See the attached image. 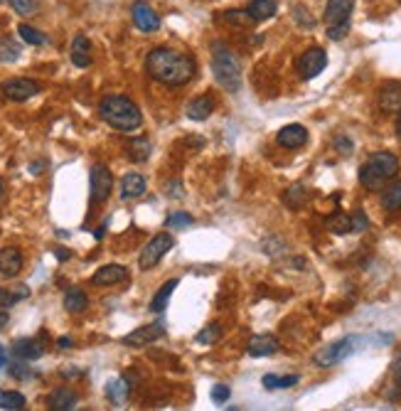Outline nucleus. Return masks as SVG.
Segmentation results:
<instances>
[{
    "label": "nucleus",
    "instance_id": "1",
    "mask_svg": "<svg viewBox=\"0 0 401 411\" xmlns=\"http://www.w3.org/2000/svg\"><path fill=\"white\" fill-rule=\"evenodd\" d=\"M146 72L151 79L165 84V87H185L197 74V62L192 54L177 52L170 47H156L146 57Z\"/></svg>",
    "mask_w": 401,
    "mask_h": 411
},
{
    "label": "nucleus",
    "instance_id": "2",
    "mask_svg": "<svg viewBox=\"0 0 401 411\" xmlns=\"http://www.w3.org/2000/svg\"><path fill=\"white\" fill-rule=\"evenodd\" d=\"M99 116L111 126V128L121 130V133H133L143 126V114L136 106V101H130L128 96L109 94L101 99Z\"/></svg>",
    "mask_w": 401,
    "mask_h": 411
},
{
    "label": "nucleus",
    "instance_id": "3",
    "mask_svg": "<svg viewBox=\"0 0 401 411\" xmlns=\"http://www.w3.org/2000/svg\"><path fill=\"white\" fill-rule=\"evenodd\" d=\"M399 172V158L394 153H372L360 167V182L367 190H381Z\"/></svg>",
    "mask_w": 401,
    "mask_h": 411
},
{
    "label": "nucleus",
    "instance_id": "4",
    "mask_svg": "<svg viewBox=\"0 0 401 411\" xmlns=\"http://www.w3.org/2000/svg\"><path fill=\"white\" fill-rule=\"evenodd\" d=\"M212 72L219 87L236 94L241 89V67L239 59L232 54V50L225 42H212Z\"/></svg>",
    "mask_w": 401,
    "mask_h": 411
},
{
    "label": "nucleus",
    "instance_id": "5",
    "mask_svg": "<svg viewBox=\"0 0 401 411\" xmlns=\"http://www.w3.org/2000/svg\"><path fill=\"white\" fill-rule=\"evenodd\" d=\"M114 190V175L104 163H96L89 172V200L91 204H104Z\"/></svg>",
    "mask_w": 401,
    "mask_h": 411
},
{
    "label": "nucleus",
    "instance_id": "6",
    "mask_svg": "<svg viewBox=\"0 0 401 411\" xmlns=\"http://www.w3.org/2000/svg\"><path fill=\"white\" fill-rule=\"evenodd\" d=\"M357 343H360V338H342V340H338V343H333V345H328V348L318 350V352H315V357H313V362L318 364V367H323V370L335 367V364L345 362V359H347L349 354L357 350V348H354Z\"/></svg>",
    "mask_w": 401,
    "mask_h": 411
},
{
    "label": "nucleus",
    "instance_id": "7",
    "mask_svg": "<svg viewBox=\"0 0 401 411\" xmlns=\"http://www.w3.org/2000/svg\"><path fill=\"white\" fill-rule=\"evenodd\" d=\"M172 246H175V239H172L167 232H162V234H156L146 246H143L141 256H138V266H141L143 271H151L153 266L160 264V259L172 249Z\"/></svg>",
    "mask_w": 401,
    "mask_h": 411
},
{
    "label": "nucleus",
    "instance_id": "8",
    "mask_svg": "<svg viewBox=\"0 0 401 411\" xmlns=\"http://www.w3.org/2000/svg\"><path fill=\"white\" fill-rule=\"evenodd\" d=\"M42 91V87L35 82V79H27V77H15V79H8V82L0 84V94L6 96L10 101H27L32 96H37Z\"/></svg>",
    "mask_w": 401,
    "mask_h": 411
},
{
    "label": "nucleus",
    "instance_id": "9",
    "mask_svg": "<svg viewBox=\"0 0 401 411\" xmlns=\"http://www.w3.org/2000/svg\"><path fill=\"white\" fill-rule=\"evenodd\" d=\"M325 67H328V52L323 47H310L298 59V72L303 79H315Z\"/></svg>",
    "mask_w": 401,
    "mask_h": 411
},
{
    "label": "nucleus",
    "instance_id": "10",
    "mask_svg": "<svg viewBox=\"0 0 401 411\" xmlns=\"http://www.w3.org/2000/svg\"><path fill=\"white\" fill-rule=\"evenodd\" d=\"M130 17H133V25L141 32H156L160 27V17H158V13L153 10L151 3H146V0H136L130 6Z\"/></svg>",
    "mask_w": 401,
    "mask_h": 411
},
{
    "label": "nucleus",
    "instance_id": "11",
    "mask_svg": "<svg viewBox=\"0 0 401 411\" xmlns=\"http://www.w3.org/2000/svg\"><path fill=\"white\" fill-rule=\"evenodd\" d=\"M165 335V323L158 320V323L143 325V328H136L133 333H128L123 338V345H130V348H146V345L156 343Z\"/></svg>",
    "mask_w": 401,
    "mask_h": 411
},
{
    "label": "nucleus",
    "instance_id": "12",
    "mask_svg": "<svg viewBox=\"0 0 401 411\" xmlns=\"http://www.w3.org/2000/svg\"><path fill=\"white\" fill-rule=\"evenodd\" d=\"M276 141H278V146L291 148V151L293 148H303L308 143V130H305V126H301V124H288L278 130Z\"/></svg>",
    "mask_w": 401,
    "mask_h": 411
},
{
    "label": "nucleus",
    "instance_id": "13",
    "mask_svg": "<svg viewBox=\"0 0 401 411\" xmlns=\"http://www.w3.org/2000/svg\"><path fill=\"white\" fill-rule=\"evenodd\" d=\"M352 10H354V0H328V6H325V22H328V27L349 22Z\"/></svg>",
    "mask_w": 401,
    "mask_h": 411
},
{
    "label": "nucleus",
    "instance_id": "14",
    "mask_svg": "<svg viewBox=\"0 0 401 411\" xmlns=\"http://www.w3.org/2000/svg\"><path fill=\"white\" fill-rule=\"evenodd\" d=\"M22 271V254L15 246L0 249V278H15Z\"/></svg>",
    "mask_w": 401,
    "mask_h": 411
},
{
    "label": "nucleus",
    "instance_id": "15",
    "mask_svg": "<svg viewBox=\"0 0 401 411\" xmlns=\"http://www.w3.org/2000/svg\"><path fill=\"white\" fill-rule=\"evenodd\" d=\"M128 278V271L121 264H106L101 269H96V274L91 276V283L94 286H114V283H121Z\"/></svg>",
    "mask_w": 401,
    "mask_h": 411
},
{
    "label": "nucleus",
    "instance_id": "16",
    "mask_svg": "<svg viewBox=\"0 0 401 411\" xmlns=\"http://www.w3.org/2000/svg\"><path fill=\"white\" fill-rule=\"evenodd\" d=\"M379 109L384 114H399L401 111V84L399 82H389L379 89Z\"/></svg>",
    "mask_w": 401,
    "mask_h": 411
},
{
    "label": "nucleus",
    "instance_id": "17",
    "mask_svg": "<svg viewBox=\"0 0 401 411\" xmlns=\"http://www.w3.org/2000/svg\"><path fill=\"white\" fill-rule=\"evenodd\" d=\"M47 404L52 411H72V409H77L79 396H77V391L69 389V387H57V389H52V394L47 396Z\"/></svg>",
    "mask_w": 401,
    "mask_h": 411
},
{
    "label": "nucleus",
    "instance_id": "18",
    "mask_svg": "<svg viewBox=\"0 0 401 411\" xmlns=\"http://www.w3.org/2000/svg\"><path fill=\"white\" fill-rule=\"evenodd\" d=\"M278 340L273 338V335H254V338L249 340V345H246V352L251 354V357H271V354L278 352Z\"/></svg>",
    "mask_w": 401,
    "mask_h": 411
},
{
    "label": "nucleus",
    "instance_id": "19",
    "mask_svg": "<svg viewBox=\"0 0 401 411\" xmlns=\"http://www.w3.org/2000/svg\"><path fill=\"white\" fill-rule=\"evenodd\" d=\"M185 114H188V119H192V121L209 119V116L214 114V99L209 94L195 96V99L190 101L188 106H185Z\"/></svg>",
    "mask_w": 401,
    "mask_h": 411
},
{
    "label": "nucleus",
    "instance_id": "20",
    "mask_svg": "<svg viewBox=\"0 0 401 411\" xmlns=\"http://www.w3.org/2000/svg\"><path fill=\"white\" fill-rule=\"evenodd\" d=\"M146 190H148L146 177L138 175V172H128V175H123V180H121V197L123 200L141 197V195H146Z\"/></svg>",
    "mask_w": 401,
    "mask_h": 411
},
{
    "label": "nucleus",
    "instance_id": "21",
    "mask_svg": "<svg viewBox=\"0 0 401 411\" xmlns=\"http://www.w3.org/2000/svg\"><path fill=\"white\" fill-rule=\"evenodd\" d=\"M13 352H15L20 359H25V362H32V359H40L42 354H45V348H42L40 340L20 338L13 343Z\"/></svg>",
    "mask_w": 401,
    "mask_h": 411
},
{
    "label": "nucleus",
    "instance_id": "22",
    "mask_svg": "<svg viewBox=\"0 0 401 411\" xmlns=\"http://www.w3.org/2000/svg\"><path fill=\"white\" fill-rule=\"evenodd\" d=\"M69 57H72V62L77 64V67H82V69L91 64V42L86 40V35H77V37H74Z\"/></svg>",
    "mask_w": 401,
    "mask_h": 411
},
{
    "label": "nucleus",
    "instance_id": "23",
    "mask_svg": "<svg viewBox=\"0 0 401 411\" xmlns=\"http://www.w3.org/2000/svg\"><path fill=\"white\" fill-rule=\"evenodd\" d=\"M177 278H170V281H165L160 286V291L153 296V301H151V311L153 313H162L167 308V303H170V298H172V293H175V288H177Z\"/></svg>",
    "mask_w": 401,
    "mask_h": 411
},
{
    "label": "nucleus",
    "instance_id": "24",
    "mask_svg": "<svg viewBox=\"0 0 401 411\" xmlns=\"http://www.w3.org/2000/svg\"><path fill=\"white\" fill-rule=\"evenodd\" d=\"M86 306H89V298L82 288H69V291L64 293V311L67 313H74V315H77V313L86 311Z\"/></svg>",
    "mask_w": 401,
    "mask_h": 411
},
{
    "label": "nucleus",
    "instance_id": "25",
    "mask_svg": "<svg viewBox=\"0 0 401 411\" xmlns=\"http://www.w3.org/2000/svg\"><path fill=\"white\" fill-rule=\"evenodd\" d=\"M276 13H278L276 0H251V6H249V15L254 17L256 22L268 20V17H273Z\"/></svg>",
    "mask_w": 401,
    "mask_h": 411
},
{
    "label": "nucleus",
    "instance_id": "26",
    "mask_svg": "<svg viewBox=\"0 0 401 411\" xmlns=\"http://www.w3.org/2000/svg\"><path fill=\"white\" fill-rule=\"evenodd\" d=\"M20 54H22V47L17 45L15 40H13L10 35L0 37V62H3V64H13V62H17V59H20Z\"/></svg>",
    "mask_w": 401,
    "mask_h": 411
},
{
    "label": "nucleus",
    "instance_id": "27",
    "mask_svg": "<svg viewBox=\"0 0 401 411\" xmlns=\"http://www.w3.org/2000/svg\"><path fill=\"white\" fill-rule=\"evenodd\" d=\"M128 158L133 163H146L151 158V141L148 138H133L128 143Z\"/></svg>",
    "mask_w": 401,
    "mask_h": 411
},
{
    "label": "nucleus",
    "instance_id": "28",
    "mask_svg": "<svg viewBox=\"0 0 401 411\" xmlns=\"http://www.w3.org/2000/svg\"><path fill=\"white\" fill-rule=\"evenodd\" d=\"M325 227H328L333 234H347V232H352V217H347L345 212H335L328 217Z\"/></svg>",
    "mask_w": 401,
    "mask_h": 411
},
{
    "label": "nucleus",
    "instance_id": "29",
    "mask_svg": "<svg viewBox=\"0 0 401 411\" xmlns=\"http://www.w3.org/2000/svg\"><path fill=\"white\" fill-rule=\"evenodd\" d=\"M25 396L20 391H6L0 389V409L3 411H22L25 409Z\"/></svg>",
    "mask_w": 401,
    "mask_h": 411
},
{
    "label": "nucleus",
    "instance_id": "30",
    "mask_svg": "<svg viewBox=\"0 0 401 411\" xmlns=\"http://www.w3.org/2000/svg\"><path fill=\"white\" fill-rule=\"evenodd\" d=\"M381 207L389 209V212L401 209V182H394V185H389V188L384 190V195H381Z\"/></svg>",
    "mask_w": 401,
    "mask_h": 411
},
{
    "label": "nucleus",
    "instance_id": "31",
    "mask_svg": "<svg viewBox=\"0 0 401 411\" xmlns=\"http://www.w3.org/2000/svg\"><path fill=\"white\" fill-rule=\"evenodd\" d=\"M298 380L301 377L298 375H291V377H276V375H266L264 380H261V384H264V389H288V387H296Z\"/></svg>",
    "mask_w": 401,
    "mask_h": 411
},
{
    "label": "nucleus",
    "instance_id": "32",
    "mask_svg": "<svg viewBox=\"0 0 401 411\" xmlns=\"http://www.w3.org/2000/svg\"><path fill=\"white\" fill-rule=\"evenodd\" d=\"M17 32H20V37L27 42V45H35V47H40V45H47V37L42 35L37 27L27 25V22H22V25L17 27Z\"/></svg>",
    "mask_w": 401,
    "mask_h": 411
},
{
    "label": "nucleus",
    "instance_id": "33",
    "mask_svg": "<svg viewBox=\"0 0 401 411\" xmlns=\"http://www.w3.org/2000/svg\"><path fill=\"white\" fill-rule=\"evenodd\" d=\"M106 394H109V399L116 401V404L126 401V396H128V384H126V380L109 382V384H106Z\"/></svg>",
    "mask_w": 401,
    "mask_h": 411
},
{
    "label": "nucleus",
    "instance_id": "34",
    "mask_svg": "<svg viewBox=\"0 0 401 411\" xmlns=\"http://www.w3.org/2000/svg\"><path fill=\"white\" fill-rule=\"evenodd\" d=\"M305 200H308V190L303 188V185H293V188L288 190L286 195H283V202H286L288 207H293V209L301 207Z\"/></svg>",
    "mask_w": 401,
    "mask_h": 411
},
{
    "label": "nucleus",
    "instance_id": "35",
    "mask_svg": "<svg viewBox=\"0 0 401 411\" xmlns=\"http://www.w3.org/2000/svg\"><path fill=\"white\" fill-rule=\"evenodd\" d=\"M219 338H222V325H219V323L207 325V328H202L197 333V343L199 345H212V343H217Z\"/></svg>",
    "mask_w": 401,
    "mask_h": 411
},
{
    "label": "nucleus",
    "instance_id": "36",
    "mask_svg": "<svg viewBox=\"0 0 401 411\" xmlns=\"http://www.w3.org/2000/svg\"><path fill=\"white\" fill-rule=\"evenodd\" d=\"M10 8L17 13V15L30 17V15H37L40 3H37V0H10Z\"/></svg>",
    "mask_w": 401,
    "mask_h": 411
},
{
    "label": "nucleus",
    "instance_id": "37",
    "mask_svg": "<svg viewBox=\"0 0 401 411\" xmlns=\"http://www.w3.org/2000/svg\"><path fill=\"white\" fill-rule=\"evenodd\" d=\"M195 219H192V214H188V212H172L170 217L165 219V227L167 230H180V227H190Z\"/></svg>",
    "mask_w": 401,
    "mask_h": 411
},
{
    "label": "nucleus",
    "instance_id": "38",
    "mask_svg": "<svg viewBox=\"0 0 401 411\" xmlns=\"http://www.w3.org/2000/svg\"><path fill=\"white\" fill-rule=\"evenodd\" d=\"M227 22H234V25H251L256 22L254 17L249 15V10H227Z\"/></svg>",
    "mask_w": 401,
    "mask_h": 411
},
{
    "label": "nucleus",
    "instance_id": "39",
    "mask_svg": "<svg viewBox=\"0 0 401 411\" xmlns=\"http://www.w3.org/2000/svg\"><path fill=\"white\" fill-rule=\"evenodd\" d=\"M347 32H349V22H342V25H330L328 27V37L333 42L345 40V37H347Z\"/></svg>",
    "mask_w": 401,
    "mask_h": 411
},
{
    "label": "nucleus",
    "instance_id": "40",
    "mask_svg": "<svg viewBox=\"0 0 401 411\" xmlns=\"http://www.w3.org/2000/svg\"><path fill=\"white\" fill-rule=\"evenodd\" d=\"M367 227H370V219L365 217L362 209H357V212L352 214V232H365Z\"/></svg>",
    "mask_w": 401,
    "mask_h": 411
},
{
    "label": "nucleus",
    "instance_id": "41",
    "mask_svg": "<svg viewBox=\"0 0 401 411\" xmlns=\"http://www.w3.org/2000/svg\"><path fill=\"white\" fill-rule=\"evenodd\" d=\"M229 394H232V391H229V387H227V384H217L212 389V399L217 401V404H225V401H229Z\"/></svg>",
    "mask_w": 401,
    "mask_h": 411
},
{
    "label": "nucleus",
    "instance_id": "42",
    "mask_svg": "<svg viewBox=\"0 0 401 411\" xmlns=\"http://www.w3.org/2000/svg\"><path fill=\"white\" fill-rule=\"evenodd\" d=\"M10 375L17 377V380H27V377H32V372L27 370L25 364H10Z\"/></svg>",
    "mask_w": 401,
    "mask_h": 411
},
{
    "label": "nucleus",
    "instance_id": "43",
    "mask_svg": "<svg viewBox=\"0 0 401 411\" xmlns=\"http://www.w3.org/2000/svg\"><path fill=\"white\" fill-rule=\"evenodd\" d=\"M335 148H338L342 156H347V153H352V141H349V138H345V135H340L338 141H335Z\"/></svg>",
    "mask_w": 401,
    "mask_h": 411
},
{
    "label": "nucleus",
    "instance_id": "44",
    "mask_svg": "<svg viewBox=\"0 0 401 411\" xmlns=\"http://www.w3.org/2000/svg\"><path fill=\"white\" fill-rule=\"evenodd\" d=\"M20 298L15 296V293H8V291H3L0 288V308H8V306H13V303H17Z\"/></svg>",
    "mask_w": 401,
    "mask_h": 411
},
{
    "label": "nucleus",
    "instance_id": "45",
    "mask_svg": "<svg viewBox=\"0 0 401 411\" xmlns=\"http://www.w3.org/2000/svg\"><path fill=\"white\" fill-rule=\"evenodd\" d=\"M296 17L301 20V25H305V27H313L315 25V20L310 15H305V10H303V8H296Z\"/></svg>",
    "mask_w": 401,
    "mask_h": 411
},
{
    "label": "nucleus",
    "instance_id": "46",
    "mask_svg": "<svg viewBox=\"0 0 401 411\" xmlns=\"http://www.w3.org/2000/svg\"><path fill=\"white\" fill-rule=\"evenodd\" d=\"M391 375H394V380L401 384V354L391 362Z\"/></svg>",
    "mask_w": 401,
    "mask_h": 411
},
{
    "label": "nucleus",
    "instance_id": "47",
    "mask_svg": "<svg viewBox=\"0 0 401 411\" xmlns=\"http://www.w3.org/2000/svg\"><path fill=\"white\" fill-rule=\"evenodd\" d=\"M8 323H10V315H8V311H0V330H6Z\"/></svg>",
    "mask_w": 401,
    "mask_h": 411
},
{
    "label": "nucleus",
    "instance_id": "48",
    "mask_svg": "<svg viewBox=\"0 0 401 411\" xmlns=\"http://www.w3.org/2000/svg\"><path fill=\"white\" fill-rule=\"evenodd\" d=\"M57 345H59V350H69V348H72V338H59L57 340Z\"/></svg>",
    "mask_w": 401,
    "mask_h": 411
},
{
    "label": "nucleus",
    "instance_id": "49",
    "mask_svg": "<svg viewBox=\"0 0 401 411\" xmlns=\"http://www.w3.org/2000/svg\"><path fill=\"white\" fill-rule=\"evenodd\" d=\"M8 364V352H6V348H3V345H0V370H3V367H6Z\"/></svg>",
    "mask_w": 401,
    "mask_h": 411
},
{
    "label": "nucleus",
    "instance_id": "50",
    "mask_svg": "<svg viewBox=\"0 0 401 411\" xmlns=\"http://www.w3.org/2000/svg\"><path fill=\"white\" fill-rule=\"evenodd\" d=\"M104 232H106V224H101L99 230H96V239H104Z\"/></svg>",
    "mask_w": 401,
    "mask_h": 411
},
{
    "label": "nucleus",
    "instance_id": "51",
    "mask_svg": "<svg viewBox=\"0 0 401 411\" xmlns=\"http://www.w3.org/2000/svg\"><path fill=\"white\" fill-rule=\"evenodd\" d=\"M396 135L401 138V116H399V121H396Z\"/></svg>",
    "mask_w": 401,
    "mask_h": 411
},
{
    "label": "nucleus",
    "instance_id": "52",
    "mask_svg": "<svg viewBox=\"0 0 401 411\" xmlns=\"http://www.w3.org/2000/svg\"><path fill=\"white\" fill-rule=\"evenodd\" d=\"M3 193H6V185H3V180H0V200H3Z\"/></svg>",
    "mask_w": 401,
    "mask_h": 411
},
{
    "label": "nucleus",
    "instance_id": "53",
    "mask_svg": "<svg viewBox=\"0 0 401 411\" xmlns=\"http://www.w3.org/2000/svg\"><path fill=\"white\" fill-rule=\"evenodd\" d=\"M0 3H3V0H0Z\"/></svg>",
    "mask_w": 401,
    "mask_h": 411
}]
</instances>
